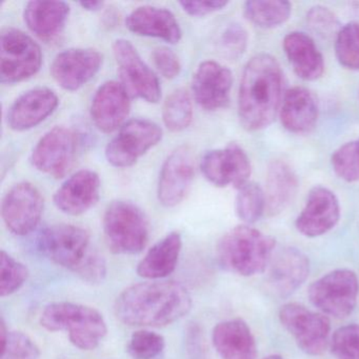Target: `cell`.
<instances>
[{
	"label": "cell",
	"instance_id": "1",
	"mask_svg": "<svg viewBox=\"0 0 359 359\" xmlns=\"http://www.w3.org/2000/svg\"><path fill=\"white\" fill-rule=\"evenodd\" d=\"M192 308L188 290L174 281H146L123 290L115 300L114 313L130 327H167Z\"/></svg>",
	"mask_w": 359,
	"mask_h": 359
},
{
	"label": "cell",
	"instance_id": "2",
	"mask_svg": "<svg viewBox=\"0 0 359 359\" xmlns=\"http://www.w3.org/2000/svg\"><path fill=\"white\" fill-rule=\"evenodd\" d=\"M283 74L276 58L262 53L245 65L238 93V117L243 129L260 131L276 118L283 102Z\"/></svg>",
	"mask_w": 359,
	"mask_h": 359
},
{
	"label": "cell",
	"instance_id": "3",
	"mask_svg": "<svg viewBox=\"0 0 359 359\" xmlns=\"http://www.w3.org/2000/svg\"><path fill=\"white\" fill-rule=\"evenodd\" d=\"M275 239L249 224L235 226L220 238L216 249L220 266L239 276L264 272L273 254Z\"/></svg>",
	"mask_w": 359,
	"mask_h": 359
},
{
	"label": "cell",
	"instance_id": "4",
	"mask_svg": "<svg viewBox=\"0 0 359 359\" xmlns=\"http://www.w3.org/2000/svg\"><path fill=\"white\" fill-rule=\"evenodd\" d=\"M41 325L49 332L68 331L71 344L83 351L95 350L108 333L100 311L74 302H54L46 306Z\"/></svg>",
	"mask_w": 359,
	"mask_h": 359
},
{
	"label": "cell",
	"instance_id": "5",
	"mask_svg": "<svg viewBox=\"0 0 359 359\" xmlns=\"http://www.w3.org/2000/svg\"><path fill=\"white\" fill-rule=\"evenodd\" d=\"M104 241L112 253L134 255L144 251L150 237L146 214L131 201H116L108 205L102 220Z\"/></svg>",
	"mask_w": 359,
	"mask_h": 359
},
{
	"label": "cell",
	"instance_id": "6",
	"mask_svg": "<svg viewBox=\"0 0 359 359\" xmlns=\"http://www.w3.org/2000/svg\"><path fill=\"white\" fill-rule=\"evenodd\" d=\"M43 65L39 43L22 31L6 29L0 36V81L6 85L34 76Z\"/></svg>",
	"mask_w": 359,
	"mask_h": 359
},
{
	"label": "cell",
	"instance_id": "7",
	"mask_svg": "<svg viewBox=\"0 0 359 359\" xmlns=\"http://www.w3.org/2000/svg\"><path fill=\"white\" fill-rule=\"evenodd\" d=\"M358 292L356 273L338 269L314 281L309 287L308 296L313 306L323 314L344 318L354 311Z\"/></svg>",
	"mask_w": 359,
	"mask_h": 359
},
{
	"label": "cell",
	"instance_id": "8",
	"mask_svg": "<svg viewBox=\"0 0 359 359\" xmlns=\"http://www.w3.org/2000/svg\"><path fill=\"white\" fill-rule=\"evenodd\" d=\"M283 327L293 336L298 348L311 356L323 355L329 346L331 323L325 314L309 310L302 304L290 302L278 313Z\"/></svg>",
	"mask_w": 359,
	"mask_h": 359
},
{
	"label": "cell",
	"instance_id": "9",
	"mask_svg": "<svg viewBox=\"0 0 359 359\" xmlns=\"http://www.w3.org/2000/svg\"><path fill=\"white\" fill-rule=\"evenodd\" d=\"M163 138V130L154 121L132 119L127 121L106 148V158L115 168H130L154 148Z\"/></svg>",
	"mask_w": 359,
	"mask_h": 359
},
{
	"label": "cell",
	"instance_id": "10",
	"mask_svg": "<svg viewBox=\"0 0 359 359\" xmlns=\"http://www.w3.org/2000/svg\"><path fill=\"white\" fill-rule=\"evenodd\" d=\"M113 54L118 67L121 83L131 98L157 104L161 98V83L136 48L129 41L117 39L113 43Z\"/></svg>",
	"mask_w": 359,
	"mask_h": 359
},
{
	"label": "cell",
	"instance_id": "11",
	"mask_svg": "<svg viewBox=\"0 0 359 359\" xmlns=\"http://www.w3.org/2000/svg\"><path fill=\"white\" fill-rule=\"evenodd\" d=\"M39 245L51 262L72 272L91 251L89 232L74 224L49 226L39 236Z\"/></svg>",
	"mask_w": 359,
	"mask_h": 359
},
{
	"label": "cell",
	"instance_id": "12",
	"mask_svg": "<svg viewBox=\"0 0 359 359\" xmlns=\"http://www.w3.org/2000/svg\"><path fill=\"white\" fill-rule=\"evenodd\" d=\"M45 201L41 191L28 182L12 187L1 203V216L10 232L26 236L35 230L43 217Z\"/></svg>",
	"mask_w": 359,
	"mask_h": 359
},
{
	"label": "cell",
	"instance_id": "13",
	"mask_svg": "<svg viewBox=\"0 0 359 359\" xmlns=\"http://www.w3.org/2000/svg\"><path fill=\"white\" fill-rule=\"evenodd\" d=\"M201 170L210 184L220 188L231 184L239 190L251 182V161L245 151L237 144L205 153L201 158Z\"/></svg>",
	"mask_w": 359,
	"mask_h": 359
},
{
	"label": "cell",
	"instance_id": "14",
	"mask_svg": "<svg viewBox=\"0 0 359 359\" xmlns=\"http://www.w3.org/2000/svg\"><path fill=\"white\" fill-rule=\"evenodd\" d=\"M77 150L74 131L66 127L50 130L33 149L31 161L35 169L54 178H62L72 167Z\"/></svg>",
	"mask_w": 359,
	"mask_h": 359
},
{
	"label": "cell",
	"instance_id": "15",
	"mask_svg": "<svg viewBox=\"0 0 359 359\" xmlns=\"http://www.w3.org/2000/svg\"><path fill=\"white\" fill-rule=\"evenodd\" d=\"M195 174V157L189 146L176 148L165 159L159 174L157 197L167 208L180 205L192 186Z\"/></svg>",
	"mask_w": 359,
	"mask_h": 359
},
{
	"label": "cell",
	"instance_id": "16",
	"mask_svg": "<svg viewBox=\"0 0 359 359\" xmlns=\"http://www.w3.org/2000/svg\"><path fill=\"white\" fill-rule=\"evenodd\" d=\"M104 56L92 48H73L55 56L51 72L54 81L66 91L75 92L87 85L102 69Z\"/></svg>",
	"mask_w": 359,
	"mask_h": 359
},
{
	"label": "cell",
	"instance_id": "17",
	"mask_svg": "<svg viewBox=\"0 0 359 359\" xmlns=\"http://www.w3.org/2000/svg\"><path fill=\"white\" fill-rule=\"evenodd\" d=\"M309 258L295 248H285L273 254L266 269L264 285L274 297L292 295L308 278Z\"/></svg>",
	"mask_w": 359,
	"mask_h": 359
},
{
	"label": "cell",
	"instance_id": "18",
	"mask_svg": "<svg viewBox=\"0 0 359 359\" xmlns=\"http://www.w3.org/2000/svg\"><path fill=\"white\" fill-rule=\"evenodd\" d=\"M340 205L337 196L325 187H314L309 192L306 205L296 218L300 234L310 238L323 236L339 222Z\"/></svg>",
	"mask_w": 359,
	"mask_h": 359
},
{
	"label": "cell",
	"instance_id": "19",
	"mask_svg": "<svg viewBox=\"0 0 359 359\" xmlns=\"http://www.w3.org/2000/svg\"><path fill=\"white\" fill-rule=\"evenodd\" d=\"M232 85V72L226 67L207 60L193 74V97L203 110L213 112L228 104Z\"/></svg>",
	"mask_w": 359,
	"mask_h": 359
},
{
	"label": "cell",
	"instance_id": "20",
	"mask_svg": "<svg viewBox=\"0 0 359 359\" xmlns=\"http://www.w3.org/2000/svg\"><path fill=\"white\" fill-rule=\"evenodd\" d=\"M131 111V96L118 81L102 83L94 94L91 118L102 133H113L127 123Z\"/></svg>",
	"mask_w": 359,
	"mask_h": 359
},
{
	"label": "cell",
	"instance_id": "21",
	"mask_svg": "<svg viewBox=\"0 0 359 359\" xmlns=\"http://www.w3.org/2000/svg\"><path fill=\"white\" fill-rule=\"evenodd\" d=\"M100 178L92 170H81L69 177L53 196L54 205L67 215L85 214L97 203Z\"/></svg>",
	"mask_w": 359,
	"mask_h": 359
},
{
	"label": "cell",
	"instance_id": "22",
	"mask_svg": "<svg viewBox=\"0 0 359 359\" xmlns=\"http://www.w3.org/2000/svg\"><path fill=\"white\" fill-rule=\"evenodd\" d=\"M60 104L57 95L48 88H36L20 95L8 112L10 129L25 132L45 121Z\"/></svg>",
	"mask_w": 359,
	"mask_h": 359
},
{
	"label": "cell",
	"instance_id": "23",
	"mask_svg": "<svg viewBox=\"0 0 359 359\" xmlns=\"http://www.w3.org/2000/svg\"><path fill=\"white\" fill-rule=\"evenodd\" d=\"M126 26L138 36L163 39L165 43H178L182 31L174 14L163 8L142 6L128 15Z\"/></svg>",
	"mask_w": 359,
	"mask_h": 359
},
{
	"label": "cell",
	"instance_id": "24",
	"mask_svg": "<svg viewBox=\"0 0 359 359\" xmlns=\"http://www.w3.org/2000/svg\"><path fill=\"white\" fill-rule=\"evenodd\" d=\"M214 348L222 359H256L257 346L251 329L243 319L217 323L212 332Z\"/></svg>",
	"mask_w": 359,
	"mask_h": 359
},
{
	"label": "cell",
	"instance_id": "25",
	"mask_svg": "<svg viewBox=\"0 0 359 359\" xmlns=\"http://www.w3.org/2000/svg\"><path fill=\"white\" fill-rule=\"evenodd\" d=\"M70 15V6L64 1L34 0L27 4L25 24L41 41H52L60 36Z\"/></svg>",
	"mask_w": 359,
	"mask_h": 359
},
{
	"label": "cell",
	"instance_id": "26",
	"mask_svg": "<svg viewBox=\"0 0 359 359\" xmlns=\"http://www.w3.org/2000/svg\"><path fill=\"white\" fill-rule=\"evenodd\" d=\"M318 115L316 98L306 88H291L283 94L279 116L287 131L294 134L309 133L316 127Z\"/></svg>",
	"mask_w": 359,
	"mask_h": 359
},
{
	"label": "cell",
	"instance_id": "27",
	"mask_svg": "<svg viewBox=\"0 0 359 359\" xmlns=\"http://www.w3.org/2000/svg\"><path fill=\"white\" fill-rule=\"evenodd\" d=\"M283 50L294 72L299 79L314 81L325 72V60L314 41L304 32L285 35Z\"/></svg>",
	"mask_w": 359,
	"mask_h": 359
},
{
	"label": "cell",
	"instance_id": "28",
	"mask_svg": "<svg viewBox=\"0 0 359 359\" xmlns=\"http://www.w3.org/2000/svg\"><path fill=\"white\" fill-rule=\"evenodd\" d=\"M298 178L294 170L283 161H273L266 170V214L276 216L285 211L295 198Z\"/></svg>",
	"mask_w": 359,
	"mask_h": 359
},
{
	"label": "cell",
	"instance_id": "29",
	"mask_svg": "<svg viewBox=\"0 0 359 359\" xmlns=\"http://www.w3.org/2000/svg\"><path fill=\"white\" fill-rule=\"evenodd\" d=\"M182 248V235L172 232L155 243L138 262V276L157 280L165 278L175 271Z\"/></svg>",
	"mask_w": 359,
	"mask_h": 359
},
{
	"label": "cell",
	"instance_id": "30",
	"mask_svg": "<svg viewBox=\"0 0 359 359\" xmlns=\"http://www.w3.org/2000/svg\"><path fill=\"white\" fill-rule=\"evenodd\" d=\"M243 13L254 26L273 29L289 20L292 5L283 0H252L245 4Z\"/></svg>",
	"mask_w": 359,
	"mask_h": 359
},
{
	"label": "cell",
	"instance_id": "31",
	"mask_svg": "<svg viewBox=\"0 0 359 359\" xmlns=\"http://www.w3.org/2000/svg\"><path fill=\"white\" fill-rule=\"evenodd\" d=\"M163 121L171 132H182L189 128L193 121V102L186 89L172 92L163 107Z\"/></svg>",
	"mask_w": 359,
	"mask_h": 359
},
{
	"label": "cell",
	"instance_id": "32",
	"mask_svg": "<svg viewBox=\"0 0 359 359\" xmlns=\"http://www.w3.org/2000/svg\"><path fill=\"white\" fill-rule=\"evenodd\" d=\"M235 209L239 219L251 224L258 222L266 214V196L259 184L249 182L239 189L235 201Z\"/></svg>",
	"mask_w": 359,
	"mask_h": 359
},
{
	"label": "cell",
	"instance_id": "33",
	"mask_svg": "<svg viewBox=\"0 0 359 359\" xmlns=\"http://www.w3.org/2000/svg\"><path fill=\"white\" fill-rule=\"evenodd\" d=\"M335 54L340 66L359 71L358 22H350L340 28L335 39Z\"/></svg>",
	"mask_w": 359,
	"mask_h": 359
},
{
	"label": "cell",
	"instance_id": "34",
	"mask_svg": "<svg viewBox=\"0 0 359 359\" xmlns=\"http://www.w3.org/2000/svg\"><path fill=\"white\" fill-rule=\"evenodd\" d=\"M1 359H39L41 350L34 340L24 332L8 331L1 319Z\"/></svg>",
	"mask_w": 359,
	"mask_h": 359
},
{
	"label": "cell",
	"instance_id": "35",
	"mask_svg": "<svg viewBox=\"0 0 359 359\" xmlns=\"http://www.w3.org/2000/svg\"><path fill=\"white\" fill-rule=\"evenodd\" d=\"M29 270L6 251L0 255V296L16 293L28 280Z\"/></svg>",
	"mask_w": 359,
	"mask_h": 359
},
{
	"label": "cell",
	"instance_id": "36",
	"mask_svg": "<svg viewBox=\"0 0 359 359\" xmlns=\"http://www.w3.org/2000/svg\"><path fill=\"white\" fill-rule=\"evenodd\" d=\"M331 163L340 180L359 182V138L339 147L332 155Z\"/></svg>",
	"mask_w": 359,
	"mask_h": 359
},
{
	"label": "cell",
	"instance_id": "37",
	"mask_svg": "<svg viewBox=\"0 0 359 359\" xmlns=\"http://www.w3.org/2000/svg\"><path fill=\"white\" fill-rule=\"evenodd\" d=\"M165 346L163 336L150 330H138L132 334L127 351L133 359H154Z\"/></svg>",
	"mask_w": 359,
	"mask_h": 359
},
{
	"label": "cell",
	"instance_id": "38",
	"mask_svg": "<svg viewBox=\"0 0 359 359\" xmlns=\"http://www.w3.org/2000/svg\"><path fill=\"white\" fill-rule=\"evenodd\" d=\"M249 43L247 30L241 24H230L220 33L217 41L218 53L228 60H237L245 54Z\"/></svg>",
	"mask_w": 359,
	"mask_h": 359
},
{
	"label": "cell",
	"instance_id": "39",
	"mask_svg": "<svg viewBox=\"0 0 359 359\" xmlns=\"http://www.w3.org/2000/svg\"><path fill=\"white\" fill-rule=\"evenodd\" d=\"M331 352L335 359H359V325H344L335 331Z\"/></svg>",
	"mask_w": 359,
	"mask_h": 359
},
{
	"label": "cell",
	"instance_id": "40",
	"mask_svg": "<svg viewBox=\"0 0 359 359\" xmlns=\"http://www.w3.org/2000/svg\"><path fill=\"white\" fill-rule=\"evenodd\" d=\"M306 22L313 32L319 36L330 37L339 32V22L335 14L323 6L311 8L306 14Z\"/></svg>",
	"mask_w": 359,
	"mask_h": 359
},
{
	"label": "cell",
	"instance_id": "41",
	"mask_svg": "<svg viewBox=\"0 0 359 359\" xmlns=\"http://www.w3.org/2000/svg\"><path fill=\"white\" fill-rule=\"evenodd\" d=\"M107 262L97 252L90 251L87 257L73 271L83 283L100 285L107 276Z\"/></svg>",
	"mask_w": 359,
	"mask_h": 359
},
{
	"label": "cell",
	"instance_id": "42",
	"mask_svg": "<svg viewBox=\"0 0 359 359\" xmlns=\"http://www.w3.org/2000/svg\"><path fill=\"white\" fill-rule=\"evenodd\" d=\"M152 60L154 66L165 79H174L180 74L182 64L180 58L169 48H156L153 51Z\"/></svg>",
	"mask_w": 359,
	"mask_h": 359
},
{
	"label": "cell",
	"instance_id": "43",
	"mask_svg": "<svg viewBox=\"0 0 359 359\" xmlns=\"http://www.w3.org/2000/svg\"><path fill=\"white\" fill-rule=\"evenodd\" d=\"M180 7L189 15L203 18L224 9L229 5L224 0H205V1H180Z\"/></svg>",
	"mask_w": 359,
	"mask_h": 359
},
{
	"label": "cell",
	"instance_id": "44",
	"mask_svg": "<svg viewBox=\"0 0 359 359\" xmlns=\"http://www.w3.org/2000/svg\"><path fill=\"white\" fill-rule=\"evenodd\" d=\"M186 344L191 359H208L205 339L201 327L196 323H192L187 329Z\"/></svg>",
	"mask_w": 359,
	"mask_h": 359
},
{
	"label": "cell",
	"instance_id": "45",
	"mask_svg": "<svg viewBox=\"0 0 359 359\" xmlns=\"http://www.w3.org/2000/svg\"><path fill=\"white\" fill-rule=\"evenodd\" d=\"M79 5L83 10L89 12H98L104 7V1H81Z\"/></svg>",
	"mask_w": 359,
	"mask_h": 359
},
{
	"label": "cell",
	"instance_id": "46",
	"mask_svg": "<svg viewBox=\"0 0 359 359\" xmlns=\"http://www.w3.org/2000/svg\"><path fill=\"white\" fill-rule=\"evenodd\" d=\"M264 359H283L280 355H270V356L266 357Z\"/></svg>",
	"mask_w": 359,
	"mask_h": 359
}]
</instances>
